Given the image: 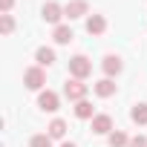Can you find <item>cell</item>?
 <instances>
[{
	"label": "cell",
	"mask_w": 147,
	"mask_h": 147,
	"mask_svg": "<svg viewBox=\"0 0 147 147\" xmlns=\"http://www.w3.org/2000/svg\"><path fill=\"white\" fill-rule=\"evenodd\" d=\"M29 147H52V136H49V133H40V136H32Z\"/></svg>",
	"instance_id": "17"
},
{
	"label": "cell",
	"mask_w": 147,
	"mask_h": 147,
	"mask_svg": "<svg viewBox=\"0 0 147 147\" xmlns=\"http://www.w3.org/2000/svg\"><path fill=\"white\" fill-rule=\"evenodd\" d=\"M90 72H92V63H90L87 55H75V58H69V75H72V78L84 81Z\"/></svg>",
	"instance_id": "1"
},
{
	"label": "cell",
	"mask_w": 147,
	"mask_h": 147,
	"mask_svg": "<svg viewBox=\"0 0 147 147\" xmlns=\"http://www.w3.org/2000/svg\"><path fill=\"white\" fill-rule=\"evenodd\" d=\"M35 61H38V66H52V63H55V49L40 46V49L35 52Z\"/></svg>",
	"instance_id": "11"
},
{
	"label": "cell",
	"mask_w": 147,
	"mask_h": 147,
	"mask_svg": "<svg viewBox=\"0 0 147 147\" xmlns=\"http://www.w3.org/2000/svg\"><path fill=\"white\" fill-rule=\"evenodd\" d=\"M58 104H61V98H58V92H52V90H43V92L38 95V107L46 110V113H55Z\"/></svg>",
	"instance_id": "5"
},
{
	"label": "cell",
	"mask_w": 147,
	"mask_h": 147,
	"mask_svg": "<svg viewBox=\"0 0 147 147\" xmlns=\"http://www.w3.org/2000/svg\"><path fill=\"white\" fill-rule=\"evenodd\" d=\"M92 133H95V136H110V133H113V118H110L107 113L95 115V118H92Z\"/></svg>",
	"instance_id": "7"
},
{
	"label": "cell",
	"mask_w": 147,
	"mask_h": 147,
	"mask_svg": "<svg viewBox=\"0 0 147 147\" xmlns=\"http://www.w3.org/2000/svg\"><path fill=\"white\" fill-rule=\"evenodd\" d=\"M127 147H147V138H144V136H133Z\"/></svg>",
	"instance_id": "19"
},
{
	"label": "cell",
	"mask_w": 147,
	"mask_h": 147,
	"mask_svg": "<svg viewBox=\"0 0 147 147\" xmlns=\"http://www.w3.org/2000/svg\"><path fill=\"white\" fill-rule=\"evenodd\" d=\"M61 147H78V144H72V141H63V144H61Z\"/></svg>",
	"instance_id": "21"
},
{
	"label": "cell",
	"mask_w": 147,
	"mask_h": 147,
	"mask_svg": "<svg viewBox=\"0 0 147 147\" xmlns=\"http://www.w3.org/2000/svg\"><path fill=\"white\" fill-rule=\"evenodd\" d=\"M101 69H104V75H107V78L118 75V72H121V58H118V55H107L104 63H101Z\"/></svg>",
	"instance_id": "8"
},
{
	"label": "cell",
	"mask_w": 147,
	"mask_h": 147,
	"mask_svg": "<svg viewBox=\"0 0 147 147\" xmlns=\"http://www.w3.org/2000/svg\"><path fill=\"white\" fill-rule=\"evenodd\" d=\"M107 141H110V147H127V144H130V138H127V136H124L121 130H113Z\"/></svg>",
	"instance_id": "15"
},
{
	"label": "cell",
	"mask_w": 147,
	"mask_h": 147,
	"mask_svg": "<svg viewBox=\"0 0 147 147\" xmlns=\"http://www.w3.org/2000/svg\"><path fill=\"white\" fill-rule=\"evenodd\" d=\"M75 115H78V118H95V115H92V104H90L87 98L78 101V104H75Z\"/></svg>",
	"instance_id": "14"
},
{
	"label": "cell",
	"mask_w": 147,
	"mask_h": 147,
	"mask_svg": "<svg viewBox=\"0 0 147 147\" xmlns=\"http://www.w3.org/2000/svg\"><path fill=\"white\" fill-rule=\"evenodd\" d=\"M40 15H43L46 23H55V26H61V18H66V15H63V6H61V3H52V0H49V3H43Z\"/></svg>",
	"instance_id": "4"
},
{
	"label": "cell",
	"mask_w": 147,
	"mask_h": 147,
	"mask_svg": "<svg viewBox=\"0 0 147 147\" xmlns=\"http://www.w3.org/2000/svg\"><path fill=\"white\" fill-rule=\"evenodd\" d=\"M95 95L98 98H110V95H115V84H113V78H101V81H95Z\"/></svg>",
	"instance_id": "10"
},
{
	"label": "cell",
	"mask_w": 147,
	"mask_h": 147,
	"mask_svg": "<svg viewBox=\"0 0 147 147\" xmlns=\"http://www.w3.org/2000/svg\"><path fill=\"white\" fill-rule=\"evenodd\" d=\"M23 84H26V90H40V87L46 84L43 66H29V69L23 72Z\"/></svg>",
	"instance_id": "3"
},
{
	"label": "cell",
	"mask_w": 147,
	"mask_h": 147,
	"mask_svg": "<svg viewBox=\"0 0 147 147\" xmlns=\"http://www.w3.org/2000/svg\"><path fill=\"white\" fill-rule=\"evenodd\" d=\"M12 6H15V0H0V12H3V15H9Z\"/></svg>",
	"instance_id": "20"
},
{
	"label": "cell",
	"mask_w": 147,
	"mask_h": 147,
	"mask_svg": "<svg viewBox=\"0 0 147 147\" xmlns=\"http://www.w3.org/2000/svg\"><path fill=\"white\" fill-rule=\"evenodd\" d=\"M104 29H107L104 15H90V18H87V32H90V35H104Z\"/></svg>",
	"instance_id": "9"
},
{
	"label": "cell",
	"mask_w": 147,
	"mask_h": 147,
	"mask_svg": "<svg viewBox=\"0 0 147 147\" xmlns=\"http://www.w3.org/2000/svg\"><path fill=\"white\" fill-rule=\"evenodd\" d=\"M46 133H49L52 138H63V136H66V121H63V118H55V121H49Z\"/></svg>",
	"instance_id": "13"
},
{
	"label": "cell",
	"mask_w": 147,
	"mask_h": 147,
	"mask_svg": "<svg viewBox=\"0 0 147 147\" xmlns=\"http://www.w3.org/2000/svg\"><path fill=\"white\" fill-rule=\"evenodd\" d=\"M12 29H15L12 15H0V32H3V35H12Z\"/></svg>",
	"instance_id": "18"
},
{
	"label": "cell",
	"mask_w": 147,
	"mask_h": 147,
	"mask_svg": "<svg viewBox=\"0 0 147 147\" xmlns=\"http://www.w3.org/2000/svg\"><path fill=\"white\" fill-rule=\"evenodd\" d=\"M130 118H133L136 124H147V104H136L133 113H130Z\"/></svg>",
	"instance_id": "16"
},
{
	"label": "cell",
	"mask_w": 147,
	"mask_h": 147,
	"mask_svg": "<svg viewBox=\"0 0 147 147\" xmlns=\"http://www.w3.org/2000/svg\"><path fill=\"white\" fill-rule=\"evenodd\" d=\"M52 38H55V43H61V46H63V43H69L75 35H72V29H69V26H63V23H61V26H55Z\"/></svg>",
	"instance_id": "12"
},
{
	"label": "cell",
	"mask_w": 147,
	"mask_h": 147,
	"mask_svg": "<svg viewBox=\"0 0 147 147\" xmlns=\"http://www.w3.org/2000/svg\"><path fill=\"white\" fill-rule=\"evenodd\" d=\"M63 95H66L69 101H75V104H78V101L87 98V84L78 81V78H69V81L63 84Z\"/></svg>",
	"instance_id": "2"
},
{
	"label": "cell",
	"mask_w": 147,
	"mask_h": 147,
	"mask_svg": "<svg viewBox=\"0 0 147 147\" xmlns=\"http://www.w3.org/2000/svg\"><path fill=\"white\" fill-rule=\"evenodd\" d=\"M87 9H90V6H87V0H69V3L63 6V15H66L69 20H75V18H84Z\"/></svg>",
	"instance_id": "6"
}]
</instances>
